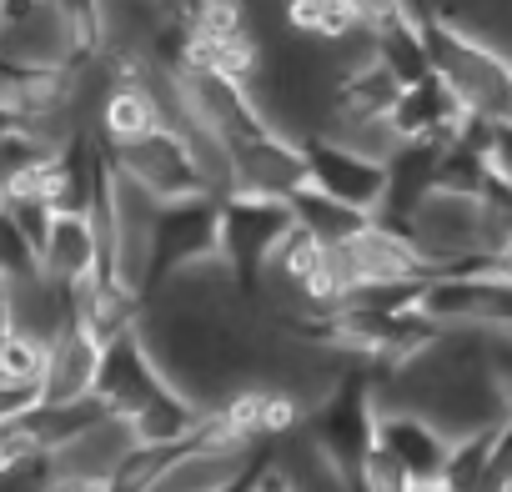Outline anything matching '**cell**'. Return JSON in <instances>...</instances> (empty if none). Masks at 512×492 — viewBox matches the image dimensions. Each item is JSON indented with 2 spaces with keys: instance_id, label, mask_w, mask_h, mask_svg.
Returning a JSON list of instances; mask_svg holds the SVG:
<instances>
[{
  "instance_id": "1",
  "label": "cell",
  "mask_w": 512,
  "mask_h": 492,
  "mask_svg": "<svg viewBox=\"0 0 512 492\" xmlns=\"http://www.w3.org/2000/svg\"><path fill=\"white\" fill-rule=\"evenodd\" d=\"M417 26H422L432 71L457 91V101L492 126L512 121V51L502 41L452 21L447 11L427 6V0H417Z\"/></svg>"
},
{
  "instance_id": "2",
  "label": "cell",
  "mask_w": 512,
  "mask_h": 492,
  "mask_svg": "<svg viewBox=\"0 0 512 492\" xmlns=\"http://www.w3.org/2000/svg\"><path fill=\"white\" fill-rule=\"evenodd\" d=\"M377 412H382V402H377V392H372V367H367V362H347V367L327 382V392L312 402L302 432H307L312 447L352 482L357 467H362V457H367L372 442H377Z\"/></svg>"
},
{
  "instance_id": "3",
  "label": "cell",
  "mask_w": 512,
  "mask_h": 492,
  "mask_svg": "<svg viewBox=\"0 0 512 492\" xmlns=\"http://www.w3.org/2000/svg\"><path fill=\"white\" fill-rule=\"evenodd\" d=\"M221 262V196L201 191V196H181V201H161L156 221H151V257H146V282L141 297H161L176 277Z\"/></svg>"
},
{
  "instance_id": "4",
  "label": "cell",
  "mask_w": 512,
  "mask_h": 492,
  "mask_svg": "<svg viewBox=\"0 0 512 492\" xmlns=\"http://www.w3.org/2000/svg\"><path fill=\"white\" fill-rule=\"evenodd\" d=\"M292 226H297V216L282 196H256V191L221 196V262L231 272V287L246 302L267 287V267Z\"/></svg>"
},
{
  "instance_id": "5",
  "label": "cell",
  "mask_w": 512,
  "mask_h": 492,
  "mask_svg": "<svg viewBox=\"0 0 512 492\" xmlns=\"http://www.w3.org/2000/svg\"><path fill=\"white\" fill-rule=\"evenodd\" d=\"M0 56L26 71L91 61L76 21L61 11V0H0Z\"/></svg>"
},
{
  "instance_id": "6",
  "label": "cell",
  "mask_w": 512,
  "mask_h": 492,
  "mask_svg": "<svg viewBox=\"0 0 512 492\" xmlns=\"http://www.w3.org/2000/svg\"><path fill=\"white\" fill-rule=\"evenodd\" d=\"M111 166L131 186H141L146 196H156V201H181V196H201L206 191L201 166H196V156H191V146H186V136L176 126H161V131H151V136H141L131 146H116L111 151Z\"/></svg>"
},
{
  "instance_id": "7",
  "label": "cell",
  "mask_w": 512,
  "mask_h": 492,
  "mask_svg": "<svg viewBox=\"0 0 512 492\" xmlns=\"http://www.w3.org/2000/svg\"><path fill=\"white\" fill-rule=\"evenodd\" d=\"M302 151H307V181L357 211H382L387 201V161L382 156H367L327 131H307L302 136Z\"/></svg>"
},
{
  "instance_id": "8",
  "label": "cell",
  "mask_w": 512,
  "mask_h": 492,
  "mask_svg": "<svg viewBox=\"0 0 512 492\" xmlns=\"http://www.w3.org/2000/svg\"><path fill=\"white\" fill-rule=\"evenodd\" d=\"M307 186V151L302 136L272 126L262 136L231 141V191H256V196H292Z\"/></svg>"
},
{
  "instance_id": "9",
  "label": "cell",
  "mask_w": 512,
  "mask_h": 492,
  "mask_svg": "<svg viewBox=\"0 0 512 492\" xmlns=\"http://www.w3.org/2000/svg\"><path fill=\"white\" fill-rule=\"evenodd\" d=\"M452 432L422 407H387L377 412V447L392 452L412 477H442L452 457Z\"/></svg>"
},
{
  "instance_id": "10",
  "label": "cell",
  "mask_w": 512,
  "mask_h": 492,
  "mask_svg": "<svg viewBox=\"0 0 512 492\" xmlns=\"http://www.w3.org/2000/svg\"><path fill=\"white\" fill-rule=\"evenodd\" d=\"M101 357H106V342H101L91 327L66 322V327L46 342V372H41L46 402H81V397H96Z\"/></svg>"
},
{
  "instance_id": "11",
  "label": "cell",
  "mask_w": 512,
  "mask_h": 492,
  "mask_svg": "<svg viewBox=\"0 0 512 492\" xmlns=\"http://www.w3.org/2000/svg\"><path fill=\"white\" fill-rule=\"evenodd\" d=\"M136 447H141L136 427H131L126 417L106 412V417H96L86 432H76L66 447H56V452L46 457V467H51V477H106V482H111Z\"/></svg>"
},
{
  "instance_id": "12",
  "label": "cell",
  "mask_w": 512,
  "mask_h": 492,
  "mask_svg": "<svg viewBox=\"0 0 512 492\" xmlns=\"http://www.w3.org/2000/svg\"><path fill=\"white\" fill-rule=\"evenodd\" d=\"M467 121H472V111L457 101V91L437 71L412 81V86H402V96L392 106V126H397L402 141H442L447 146Z\"/></svg>"
},
{
  "instance_id": "13",
  "label": "cell",
  "mask_w": 512,
  "mask_h": 492,
  "mask_svg": "<svg viewBox=\"0 0 512 492\" xmlns=\"http://www.w3.org/2000/svg\"><path fill=\"white\" fill-rule=\"evenodd\" d=\"M41 272L56 277V282H71V287L106 272V246H101L91 211H56L51 236L41 246Z\"/></svg>"
},
{
  "instance_id": "14",
  "label": "cell",
  "mask_w": 512,
  "mask_h": 492,
  "mask_svg": "<svg viewBox=\"0 0 512 492\" xmlns=\"http://www.w3.org/2000/svg\"><path fill=\"white\" fill-rule=\"evenodd\" d=\"M287 206H292L297 226H302V231H312L322 246H347L357 231H367V226H372V211H357V206H347V201H337V196L317 191L312 181H307V186H297V191L287 196Z\"/></svg>"
},
{
  "instance_id": "15",
  "label": "cell",
  "mask_w": 512,
  "mask_h": 492,
  "mask_svg": "<svg viewBox=\"0 0 512 492\" xmlns=\"http://www.w3.org/2000/svg\"><path fill=\"white\" fill-rule=\"evenodd\" d=\"M282 21L302 46H327V51L367 31L347 0H282Z\"/></svg>"
},
{
  "instance_id": "16",
  "label": "cell",
  "mask_w": 512,
  "mask_h": 492,
  "mask_svg": "<svg viewBox=\"0 0 512 492\" xmlns=\"http://www.w3.org/2000/svg\"><path fill=\"white\" fill-rule=\"evenodd\" d=\"M372 51H377V61H382L402 86L432 76V56H427V41H422L417 16H402V21L377 26V31H372Z\"/></svg>"
},
{
  "instance_id": "17",
  "label": "cell",
  "mask_w": 512,
  "mask_h": 492,
  "mask_svg": "<svg viewBox=\"0 0 512 492\" xmlns=\"http://www.w3.org/2000/svg\"><path fill=\"white\" fill-rule=\"evenodd\" d=\"M41 272V252H36V241L21 231V221L11 216V206L0 201V282H26Z\"/></svg>"
},
{
  "instance_id": "18",
  "label": "cell",
  "mask_w": 512,
  "mask_h": 492,
  "mask_svg": "<svg viewBox=\"0 0 512 492\" xmlns=\"http://www.w3.org/2000/svg\"><path fill=\"white\" fill-rule=\"evenodd\" d=\"M46 372V342L31 332H16L0 342V377H16V382H41Z\"/></svg>"
},
{
  "instance_id": "19",
  "label": "cell",
  "mask_w": 512,
  "mask_h": 492,
  "mask_svg": "<svg viewBox=\"0 0 512 492\" xmlns=\"http://www.w3.org/2000/svg\"><path fill=\"white\" fill-rule=\"evenodd\" d=\"M41 382H16V377H0V422H16L41 402Z\"/></svg>"
},
{
  "instance_id": "20",
  "label": "cell",
  "mask_w": 512,
  "mask_h": 492,
  "mask_svg": "<svg viewBox=\"0 0 512 492\" xmlns=\"http://www.w3.org/2000/svg\"><path fill=\"white\" fill-rule=\"evenodd\" d=\"M347 6L362 16L367 31H377L387 21H402V16H417V0H347Z\"/></svg>"
},
{
  "instance_id": "21",
  "label": "cell",
  "mask_w": 512,
  "mask_h": 492,
  "mask_svg": "<svg viewBox=\"0 0 512 492\" xmlns=\"http://www.w3.org/2000/svg\"><path fill=\"white\" fill-rule=\"evenodd\" d=\"M251 492H302L297 487V477L282 467V457H277V447H272V457L262 462V472H256V482H251Z\"/></svg>"
},
{
  "instance_id": "22",
  "label": "cell",
  "mask_w": 512,
  "mask_h": 492,
  "mask_svg": "<svg viewBox=\"0 0 512 492\" xmlns=\"http://www.w3.org/2000/svg\"><path fill=\"white\" fill-rule=\"evenodd\" d=\"M487 156H492L497 176H502V181H512V121L492 126V146H487Z\"/></svg>"
},
{
  "instance_id": "23",
  "label": "cell",
  "mask_w": 512,
  "mask_h": 492,
  "mask_svg": "<svg viewBox=\"0 0 512 492\" xmlns=\"http://www.w3.org/2000/svg\"><path fill=\"white\" fill-rule=\"evenodd\" d=\"M407 492H457V487H452L447 477H417V482H412Z\"/></svg>"
},
{
  "instance_id": "24",
  "label": "cell",
  "mask_w": 512,
  "mask_h": 492,
  "mask_svg": "<svg viewBox=\"0 0 512 492\" xmlns=\"http://www.w3.org/2000/svg\"><path fill=\"white\" fill-rule=\"evenodd\" d=\"M502 272H512V246H507V252H502Z\"/></svg>"
}]
</instances>
